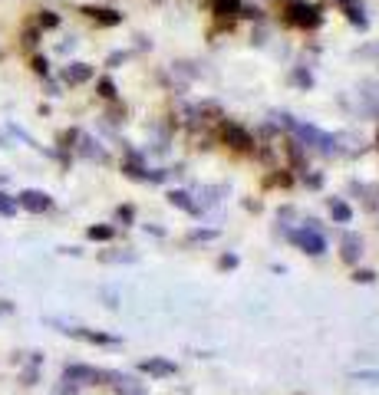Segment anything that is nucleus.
<instances>
[{
    "label": "nucleus",
    "instance_id": "15",
    "mask_svg": "<svg viewBox=\"0 0 379 395\" xmlns=\"http://www.w3.org/2000/svg\"><path fill=\"white\" fill-rule=\"evenodd\" d=\"M33 66H37V72H47V60H43V56H37V60H33Z\"/></svg>",
    "mask_w": 379,
    "mask_h": 395
},
{
    "label": "nucleus",
    "instance_id": "8",
    "mask_svg": "<svg viewBox=\"0 0 379 395\" xmlns=\"http://www.w3.org/2000/svg\"><path fill=\"white\" fill-rule=\"evenodd\" d=\"M330 211H333V218H336V221H349V208L343 204V201H333Z\"/></svg>",
    "mask_w": 379,
    "mask_h": 395
},
{
    "label": "nucleus",
    "instance_id": "13",
    "mask_svg": "<svg viewBox=\"0 0 379 395\" xmlns=\"http://www.w3.org/2000/svg\"><path fill=\"white\" fill-rule=\"evenodd\" d=\"M99 92H103L106 99H112V96H116V86H112L109 79H103V82H99Z\"/></svg>",
    "mask_w": 379,
    "mask_h": 395
},
{
    "label": "nucleus",
    "instance_id": "10",
    "mask_svg": "<svg viewBox=\"0 0 379 395\" xmlns=\"http://www.w3.org/2000/svg\"><path fill=\"white\" fill-rule=\"evenodd\" d=\"M89 237H93V240H109L112 228H89Z\"/></svg>",
    "mask_w": 379,
    "mask_h": 395
},
{
    "label": "nucleus",
    "instance_id": "9",
    "mask_svg": "<svg viewBox=\"0 0 379 395\" xmlns=\"http://www.w3.org/2000/svg\"><path fill=\"white\" fill-rule=\"evenodd\" d=\"M17 208H20V204H17L10 194H0V214H14Z\"/></svg>",
    "mask_w": 379,
    "mask_h": 395
},
{
    "label": "nucleus",
    "instance_id": "5",
    "mask_svg": "<svg viewBox=\"0 0 379 395\" xmlns=\"http://www.w3.org/2000/svg\"><path fill=\"white\" fill-rule=\"evenodd\" d=\"M142 369H145V372H155V376H172L175 366L165 362V359H149V362H142Z\"/></svg>",
    "mask_w": 379,
    "mask_h": 395
},
{
    "label": "nucleus",
    "instance_id": "3",
    "mask_svg": "<svg viewBox=\"0 0 379 395\" xmlns=\"http://www.w3.org/2000/svg\"><path fill=\"white\" fill-rule=\"evenodd\" d=\"M293 240L303 247V250H310V254H323V240L316 234H310V230H300V234H293Z\"/></svg>",
    "mask_w": 379,
    "mask_h": 395
},
{
    "label": "nucleus",
    "instance_id": "17",
    "mask_svg": "<svg viewBox=\"0 0 379 395\" xmlns=\"http://www.w3.org/2000/svg\"><path fill=\"white\" fill-rule=\"evenodd\" d=\"M356 379H376L379 382V372H356Z\"/></svg>",
    "mask_w": 379,
    "mask_h": 395
},
{
    "label": "nucleus",
    "instance_id": "2",
    "mask_svg": "<svg viewBox=\"0 0 379 395\" xmlns=\"http://www.w3.org/2000/svg\"><path fill=\"white\" fill-rule=\"evenodd\" d=\"M89 76H93V70H89L86 63H73V66H66V70H63V79L70 82V86H79V82H86Z\"/></svg>",
    "mask_w": 379,
    "mask_h": 395
},
{
    "label": "nucleus",
    "instance_id": "12",
    "mask_svg": "<svg viewBox=\"0 0 379 395\" xmlns=\"http://www.w3.org/2000/svg\"><path fill=\"white\" fill-rule=\"evenodd\" d=\"M343 247H346V250H343V257H346V260H353V257H356V237H346V240H343Z\"/></svg>",
    "mask_w": 379,
    "mask_h": 395
},
{
    "label": "nucleus",
    "instance_id": "7",
    "mask_svg": "<svg viewBox=\"0 0 379 395\" xmlns=\"http://www.w3.org/2000/svg\"><path fill=\"white\" fill-rule=\"evenodd\" d=\"M86 14L99 24H119V14H112V10H86Z\"/></svg>",
    "mask_w": 379,
    "mask_h": 395
},
{
    "label": "nucleus",
    "instance_id": "1",
    "mask_svg": "<svg viewBox=\"0 0 379 395\" xmlns=\"http://www.w3.org/2000/svg\"><path fill=\"white\" fill-rule=\"evenodd\" d=\"M17 204L27 208V211H33V214H43V211L53 208V198L43 194V191H24V194L17 198Z\"/></svg>",
    "mask_w": 379,
    "mask_h": 395
},
{
    "label": "nucleus",
    "instance_id": "4",
    "mask_svg": "<svg viewBox=\"0 0 379 395\" xmlns=\"http://www.w3.org/2000/svg\"><path fill=\"white\" fill-rule=\"evenodd\" d=\"M316 7H303V4H293V24H316Z\"/></svg>",
    "mask_w": 379,
    "mask_h": 395
},
{
    "label": "nucleus",
    "instance_id": "14",
    "mask_svg": "<svg viewBox=\"0 0 379 395\" xmlns=\"http://www.w3.org/2000/svg\"><path fill=\"white\" fill-rule=\"evenodd\" d=\"M172 201H178L182 208H191V204H188V194H182V191H178V194H172Z\"/></svg>",
    "mask_w": 379,
    "mask_h": 395
},
{
    "label": "nucleus",
    "instance_id": "11",
    "mask_svg": "<svg viewBox=\"0 0 379 395\" xmlns=\"http://www.w3.org/2000/svg\"><path fill=\"white\" fill-rule=\"evenodd\" d=\"M56 24H60V16L50 14V10H43V16H40V26H47V30H50V26H56Z\"/></svg>",
    "mask_w": 379,
    "mask_h": 395
},
{
    "label": "nucleus",
    "instance_id": "6",
    "mask_svg": "<svg viewBox=\"0 0 379 395\" xmlns=\"http://www.w3.org/2000/svg\"><path fill=\"white\" fill-rule=\"evenodd\" d=\"M224 138H231V142L237 145V148H247L251 145V138H247V132H241L237 126H224Z\"/></svg>",
    "mask_w": 379,
    "mask_h": 395
},
{
    "label": "nucleus",
    "instance_id": "16",
    "mask_svg": "<svg viewBox=\"0 0 379 395\" xmlns=\"http://www.w3.org/2000/svg\"><path fill=\"white\" fill-rule=\"evenodd\" d=\"M234 7H237L234 0H218V10H234Z\"/></svg>",
    "mask_w": 379,
    "mask_h": 395
}]
</instances>
